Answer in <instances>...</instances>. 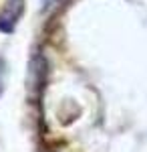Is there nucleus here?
<instances>
[{"instance_id": "2", "label": "nucleus", "mask_w": 147, "mask_h": 152, "mask_svg": "<svg viewBox=\"0 0 147 152\" xmlns=\"http://www.w3.org/2000/svg\"><path fill=\"white\" fill-rule=\"evenodd\" d=\"M6 61L0 57V95L4 94V85H6Z\"/></svg>"}, {"instance_id": "1", "label": "nucleus", "mask_w": 147, "mask_h": 152, "mask_svg": "<svg viewBox=\"0 0 147 152\" xmlns=\"http://www.w3.org/2000/svg\"><path fill=\"white\" fill-rule=\"evenodd\" d=\"M24 12V0H6L2 10H0V31L10 35L14 33V26L18 23V18Z\"/></svg>"}]
</instances>
